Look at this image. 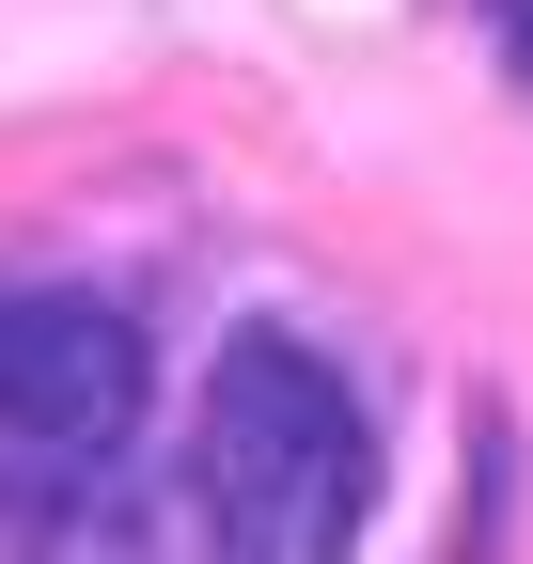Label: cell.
<instances>
[{
	"label": "cell",
	"instance_id": "cell-1",
	"mask_svg": "<svg viewBox=\"0 0 533 564\" xmlns=\"http://www.w3.org/2000/svg\"><path fill=\"white\" fill-rule=\"evenodd\" d=\"M205 518H220V564H346L361 518H377L361 392L298 329L220 345V377H205Z\"/></svg>",
	"mask_w": 533,
	"mask_h": 564
},
{
	"label": "cell",
	"instance_id": "cell-2",
	"mask_svg": "<svg viewBox=\"0 0 533 564\" xmlns=\"http://www.w3.org/2000/svg\"><path fill=\"white\" fill-rule=\"evenodd\" d=\"M142 423V329L110 299H0V502H79Z\"/></svg>",
	"mask_w": 533,
	"mask_h": 564
},
{
	"label": "cell",
	"instance_id": "cell-3",
	"mask_svg": "<svg viewBox=\"0 0 533 564\" xmlns=\"http://www.w3.org/2000/svg\"><path fill=\"white\" fill-rule=\"evenodd\" d=\"M487 17H502V47H518V63H533V0H487Z\"/></svg>",
	"mask_w": 533,
	"mask_h": 564
}]
</instances>
